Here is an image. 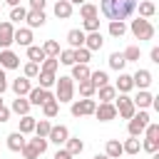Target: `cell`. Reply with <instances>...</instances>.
<instances>
[{
    "label": "cell",
    "mask_w": 159,
    "mask_h": 159,
    "mask_svg": "<svg viewBox=\"0 0 159 159\" xmlns=\"http://www.w3.org/2000/svg\"><path fill=\"white\" fill-rule=\"evenodd\" d=\"M70 2H72V5H82L84 0H70Z\"/></svg>",
    "instance_id": "obj_56"
},
{
    "label": "cell",
    "mask_w": 159,
    "mask_h": 159,
    "mask_svg": "<svg viewBox=\"0 0 159 159\" xmlns=\"http://www.w3.org/2000/svg\"><path fill=\"white\" fill-rule=\"evenodd\" d=\"M89 82H92L94 87H102V84H107V82H109V77H107V72H104V70H94V72H89Z\"/></svg>",
    "instance_id": "obj_26"
},
{
    "label": "cell",
    "mask_w": 159,
    "mask_h": 159,
    "mask_svg": "<svg viewBox=\"0 0 159 159\" xmlns=\"http://www.w3.org/2000/svg\"><path fill=\"white\" fill-rule=\"evenodd\" d=\"M114 109H117V114L119 117H124V119H129L132 114H134V99L132 97H127V94H119L117 97V102H114Z\"/></svg>",
    "instance_id": "obj_7"
},
{
    "label": "cell",
    "mask_w": 159,
    "mask_h": 159,
    "mask_svg": "<svg viewBox=\"0 0 159 159\" xmlns=\"http://www.w3.org/2000/svg\"><path fill=\"white\" fill-rule=\"evenodd\" d=\"M114 97H117V89H114L112 84H102V87H99V99H102V102H112Z\"/></svg>",
    "instance_id": "obj_31"
},
{
    "label": "cell",
    "mask_w": 159,
    "mask_h": 159,
    "mask_svg": "<svg viewBox=\"0 0 159 159\" xmlns=\"http://www.w3.org/2000/svg\"><path fill=\"white\" fill-rule=\"evenodd\" d=\"M30 89H32V84H30V77H17V80L12 82V92H15L17 97H25Z\"/></svg>",
    "instance_id": "obj_16"
},
{
    "label": "cell",
    "mask_w": 159,
    "mask_h": 159,
    "mask_svg": "<svg viewBox=\"0 0 159 159\" xmlns=\"http://www.w3.org/2000/svg\"><path fill=\"white\" fill-rule=\"evenodd\" d=\"M37 77H40V87H45V89H47V87H52V84H55V80H57V77H55V72H47V70H40V75H37Z\"/></svg>",
    "instance_id": "obj_30"
},
{
    "label": "cell",
    "mask_w": 159,
    "mask_h": 159,
    "mask_svg": "<svg viewBox=\"0 0 159 159\" xmlns=\"http://www.w3.org/2000/svg\"><path fill=\"white\" fill-rule=\"evenodd\" d=\"M104 154H107L109 159H117V157L122 154V142H119V139H109V142L104 144Z\"/></svg>",
    "instance_id": "obj_20"
},
{
    "label": "cell",
    "mask_w": 159,
    "mask_h": 159,
    "mask_svg": "<svg viewBox=\"0 0 159 159\" xmlns=\"http://www.w3.org/2000/svg\"><path fill=\"white\" fill-rule=\"evenodd\" d=\"M94 114H97L99 122H109V119L117 117V109H114L112 102H99V107H94Z\"/></svg>",
    "instance_id": "obj_9"
},
{
    "label": "cell",
    "mask_w": 159,
    "mask_h": 159,
    "mask_svg": "<svg viewBox=\"0 0 159 159\" xmlns=\"http://www.w3.org/2000/svg\"><path fill=\"white\" fill-rule=\"evenodd\" d=\"M42 52H45V57H57L60 55V42L57 40H47L42 45Z\"/></svg>",
    "instance_id": "obj_28"
},
{
    "label": "cell",
    "mask_w": 159,
    "mask_h": 159,
    "mask_svg": "<svg viewBox=\"0 0 159 159\" xmlns=\"http://www.w3.org/2000/svg\"><path fill=\"white\" fill-rule=\"evenodd\" d=\"M42 112H45V117H47V119H50V117H55V114L60 112V102H57L55 97H50V99L42 104Z\"/></svg>",
    "instance_id": "obj_27"
},
{
    "label": "cell",
    "mask_w": 159,
    "mask_h": 159,
    "mask_svg": "<svg viewBox=\"0 0 159 159\" xmlns=\"http://www.w3.org/2000/svg\"><path fill=\"white\" fill-rule=\"evenodd\" d=\"M65 144H67V152H70L72 157H75V154H80V152L84 149V144H82V139H80V137H67V139H65Z\"/></svg>",
    "instance_id": "obj_23"
},
{
    "label": "cell",
    "mask_w": 159,
    "mask_h": 159,
    "mask_svg": "<svg viewBox=\"0 0 159 159\" xmlns=\"http://www.w3.org/2000/svg\"><path fill=\"white\" fill-rule=\"evenodd\" d=\"M50 129H52V124H50L47 119H40V122H35V129H32V132H35L37 137H47Z\"/></svg>",
    "instance_id": "obj_36"
},
{
    "label": "cell",
    "mask_w": 159,
    "mask_h": 159,
    "mask_svg": "<svg viewBox=\"0 0 159 159\" xmlns=\"http://www.w3.org/2000/svg\"><path fill=\"white\" fill-rule=\"evenodd\" d=\"M124 65H127V60H124V55H122V52H112V55H109V67H112V70L122 72V70H124Z\"/></svg>",
    "instance_id": "obj_24"
},
{
    "label": "cell",
    "mask_w": 159,
    "mask_h": 159,
    "mask_svg": "<svg viewBox=\"0 0 159 159\" xmlns=\"http://www.w3.org/2000/svg\"><path fill=\"white\" fill-rule=\"evenodd\" d=\"M20 65V60H17V55L12 52V50H0V67H5V70H15Z\"/></svg>",
    "instance_id": "obj_11"
},
{
    "label": "cell",
    "mask_w": 159,
    "mask_h": 159,
    "mask_svg": "<svg viewBox=\"0 0 159 159\" xmlns=\"http://www.w3.org/2000/svg\"><path fill=\"white\" fill-rule=\"evenodd\" d=\"M27 97H30V99H27L30 104H37V107H40V104H45V102H47L50 97H55V94H50V89H45V87H32V89L27 92Z\"/></svg>",
    "instance_id": "obj_8"
},
{
    "label": "cell",
    "mask_w": 159,
    "mask_h": 159,
    "mask_svg": "<svg viewBox=\"0 0 159 159\" xmlns=\"http://www.w3.org/2000/svg\"><path fill=\"white\" fill-rule=\"evenodd\" d=\"M0 97H2V94H0ZM0 104H2V99H0Z\"/></svg>",
    "instance_id": "obj_57"
},
{
    "label": "cell",
    "mask_w": 159,
    "mask_h": 159,
    "mask_svg": "<svg viewBox=\"0 0 159 159\" xmlns=\"http://www.w3.org/2000/svg\"><path fill=\"white\" fill-rule=\"evenodd\" d=\"M152 62H159V47L152 50Z\"/></svg>",
    "instance_id": "obj_53"
},
{
    "label": "cell",
    "mask_w": 159,
    "mask_h": 159,
    "mask_svg": "<svg viewBox=\"0 0 159 159\" xmlns=\"http://www.w3.org/2000/svg\"><path fill=\"white\" fill-rule=\"evenodd\" d=\"M47 0H30V10H45Z\"/></svg>",
    "instance_id": "obj_49"
},
{
    "label": "cell",
    "mask_w": 159,
    "mask_h": 159,
    "mask_svg": "<svg viewBox=\"0 0 159 159\" xmlns=\"http://www.w3.org/2000/svg\"><path fill=\"white\" fill-rule=\"evenodd\" d=\"M84 47L92 52V50H99L102 47V35H99V30H94V32H89V35H84Z\"/></svg>",
    "instance_id": "obj_18"
},
{
    "label": "cell",
    "mask_w": 159,
    "mask_h": 159,
    "mask_svg": "<svg viewBox=\"0 0 159 159\" xmlns=\"http://www.w3.org/2000/svg\"><path fill=\"white\" fill-rule=\"evenodd\" d=\"M142 147H144L147 152H152V154H154V152H157V147H159V142H154V139H144V144H142Z\"/></svg>",
    "instance_id": "obj_48"
},
{
    "label": "cell",
    "mask_w": 159,
    "mask_h": 159,
    "mask_svg": "<svg viewBox=\"0 0 159 159\" xmlns=\"http://www.w3.org/2000/svg\"><path fill=\"white\" fill-rule=\"evenodd\" d=\"M12 42L30 47V45H32V30H30V27H20V30H15V35H12Z\"/></svg>",
    "instance_id": "obj_13"
},
{
    "label": "cell",
    "mask_w": 159,
    "mask_h": 159,
    "mask_svg": "<svg viewBox=\"0 0 159 159\" xmlns=\"http://www.w3.org/2000/svg\"><path fill=\"white\" fill-rule=\"evenodd\" d=\"M5 89H7V77H5V70L0 67V94H2Z\"/></svg>",
    "instance_id": "obj_50"
},
{
    "label": "cell",
    "mask_w": 159,
    "mask_h": 159,
    "mask_svg": "<svg viewBox=\"0 0 159 159\" xmlns=\"http://www.w3.org/2000/svg\"><path fill=\"white\" fill-rule=\"evenodd\" d=\"M94 159H109V157H107V154H97Z\"/></svg>",
    "instance_id": "obj_55"
},
{
    "label": "cell",
    "mask_w": 159,
    "mask_h": 159,
    "mask_svg": "<svg viewBox=\"0 0 159 159\" xmlns=\"http://www.w3.org/2000/svg\"><path fill=\"white\" fill-rule=\"evenodd\" d=\"M144 132H147V139L159 142V124H147V127H144Z\"/></svg>",
    "instance_id": "obj_46"
},
{
    "label": "cell",
    "mask_w": 159,
    "mask_h": 159,
    "mask_svg": "<svg viewBox=\"0 0 159 159\" xmlns=\"http://www.w3.org/2000/svg\"><path fill=\"white\" fill-rule=\"evenodd\" d=\"M94 89H97V87H94L89 80H82V82H80V94H82V97H92Z\"/></svg>",
    "instance_id": "obj_44"
},
{
    "label": "cell",
    "mask_w": 159,
    "mask_h": 159,
    "mask_svg": "<svg viewBox=\"0 0 159 159\" xmlns=\"http://www.w3.org/2000/svg\"><path fill=\"white\" fill-rule=\"evenodd\" d=\"M80 15L87 20V17H97V5H92V2H82L80 5Z\"/></svg>",
    "instance_id": "obj_38"
},
{
    "label": "cell",
    "mask_w": 159,
    "mask_h": 159,
    "mask_svg": "<svg viewBox=\"0 0 159 159\" xmlns=\"http://www.w3.org/2000/svg\"><path fill=\"white\" fill-rule=\"evenodd\" d=\"M122 152H127V154H137V152H139V137H129V139L122 144Z\"/></svg>",
    "instance_id": "obj_37"
},
{
    "label": "cell",
    "mask_w": 159,
    "mask_h": 159,
    "mask_svg": "<svg viewBox=\"0 0 159 159\" xmlns=\"http://www.w3.org/2000/svg\"><path fill=\"white\" fill-rule=\"evenodd\" d=\"M72 80H89V70H87V65H80V62H75L72 65Z\"/></svg>",
    "instance_id": "obj_25"
},
{
    "label": "cell",
    "mask_w": 159,
    "mask_h": 159,
    "mask_svg": "<svg viewBox=\"0 0 159 159\" xmlns=\"http://www.w3.org/2000/svg\"><path fill=\"white\" fill-rule=\"evenodd\" d=\"M45 149H47V137H35V139L25 142V147L20 152L25 159H37L40 154H45Z\"/></svg>",
    "instance_id": "obj_3"
},
{
    "label": "cell",
    "mask_w": 159,
    "mask_h": 159,
    "mask_svg": "<svg viewBox=\"0 0 159 159\" xmlns=\"http://www.w3.org/2000/svg\"><path fill=\"white\" fill-rule=\"evenodd\" d=\"M57 60H60L62 65H75V50H60Z\"/></svg>",
    "instance_id": "obj_43"
},
{
    "label": "cell",
    "mask_w": 159,
    "mask_h": 159,
    "mask_svg": "<svg viewBox=\"0 0 159 159\" xmlns=\"http://www.w3.org/2000/svg\"><path fill=\"white\" fill-rule=\"evenodd\" d=\"M67 42L72 45V50L75 47H84V32L82 30H70L67 32Z\"/></svg>",
    "instance_id": "obj_21"
},
{
    "label": "cell",
    "mask_w": 159,
    "mask_h": 159,
    "mask_svg": "<svg viewBox=\"0 0 159 159\" xmlns=\"http://www.w3.org/2000/svg\"><path fill=\"white\" fill-rule=\"evenodd\" d=\"M152 102H154V97H152L147 89H142V92L137 94V99H134V107H142V109H144V107H149Z\"/></svg>",
    "instance_id": "obj_32"
},
{
    "label": "cell",
    "mask_w": 159,
    "mask_h": 159,
    "mask_svg": "<svg viewBox=\"0 0 159 159\" xmlns=\"http://www.w3.org/2000/svg\"><path fill=\"white\" fill-rule=\"evenodd\" d=\"M25 15H27V10H25L22 5H15V7L10 10V20H15V22H22Z\"/></svg>",
    "instance_id": "obj_42"
},
{
    "label": "cell",
    "mask_w": 159,
    "mask_h": 159,
    "mask_svg": "<svg viewBox=\"0 0 159 159\" xmlns=\"http://www.w3.org/2000/svg\"><path fill=\"white\" fill-rule=\"evenodd\" d=\"M154 2H149V0H144V2H139V17H152L154 15Z\"/></svg>",
    "instance_id": "obj_41"
},
{
    "label": "cell",
    "mask_w": 159,
    "mask_h": 159,
    "mask_svg": "<svg viewBox=\"0 0 159 159\" xmlns=\"http://www.w3.org/2000/svg\"><path fill=\"white\" fill-rule=\"evenodd\" d=\"M22 147H25V134H22V132H12V134H7V149L20 152Z\"/></svg>",
    "instance_id": "obj_17"
},
{
    "label": "cell",
    "mask_w": 159,
    "mask_h": 159,
    "mask_svg": "<svg viewBox=\"0 0 159 159\" xmlns=\"http://www.w3.org/2000/svg\"><path fill=\"white\" fill-rule=\"evenodd\" d=\"M70 137V132H67V127H52L50 129V134H47V142H55V144H65V139Z\"/></svg>",
    "instance_id": "obj_15"
},
{
    "label": "cell",
    "mask_w": 159,
    "mask_h": 159,
    "mask_svg": "<svg viewBox=\"0 0 159 159\" xmlns=\"http://www.w3.org/2000/svg\"><path fill=\"white\" fill-rule=\"evenodd\" d=\"M94 107H97V102L89 99V97L77 99V102H72V117H87V114H94Z\"/></svg>",
    "instance_id": "obj_6"
},
{
    "label": "cell",
    "mask_w": 159,
    "mask_h": 159,
    "mask_svg": "<svg viewBox=\"0 0 159 159\" xmlns=\"http://www.w3.org/2000/svg\"><path fill=\"white\" fill-rule=\"evenodd\" d=\"M25 20H27V27L30 30L32 27H42L45 25V10H27Z\"/></svg>",
    "instance_id": "obj_12"
},
{
    "label": "cell",
    "mask_w": 159,
    "mask_h": 159,
    "mask_svg": "<svg viewBox=\"0 0 159 159\" xmlns=\"http://www.w3.org/2000/svg\"><path fill=\"white\" fill-rule=\"evenodd\" d=\"M27 57H30L32 62H42V60H45V52H42V47L30 45V47H27Z\"/></svg>",
    "instance_id": "obj_40"
},
{
    "label": "cell",
    "mask_w": 159,
    "mask_h": 159,
    "mask_svg": "<svg viewBox=\"0 0 159 159\" xmlns=\"http://www.w3.org/2000/svg\"><path fill=\"white\" fill-rule=\"evenodd\" d=\"M5 2H7L10 7H15V5H20V0H5Z\"/></svg>",
    "instance_id": "obj_54"
},
{
    "label": "cell",
    "mask_w": 159,
    "mask_h": 159,
    "mask_svg": "<svg viewBox=\"0 0 159 159\" xmlns=\"http://www.w3.org/2000/svg\"><path fill=\"white\" fill-rule=\"evenodd\" d=\"M32 129H35V117H30V114H22V119H20V129H17V132L27 134V132H32Z\"/></svg>",
    "instance_id": "obj_35"
},
{
    "label": "cell",
    "mask_w": 159,
    "mask_h": 159,
    "mask_svg": "<svg viewBox=\"0 0 159 159\" xmlns=\"http://www.w3.org/2000/svg\"><path fill=\"white\" fill-rule=\"evenodd\" d=\"M55 159H72V154H70L67 149H60V152L55 154Z\"/></svg>",
    "instance_id": "obj_52"
},
{
    "label": "cell",
    "mask_w": 159,
    "mask_h": 159,
    "mask_svg": "<svg viewBox=\"0 0 159 159\" xmlns=\"http://www.w3.org/2000/svg\"><path fill=\"white\" fill-rule=\"evenodd\" d=\"M132 35L137 40H152L154 37V27H152V22L147 17H137V20H132Z\"/></svg>",
    "instance_id": "obj_4"
},
{
    "label": "cell",
    "mask_w": 159,
    "mask_h": 159,
    "mask_svg": "<svg viewBox=\"0 0 159 159\" xmlns=\"http://www.w3.org/2000/svg\"><path fill=\"white\" fill-rule=\"evenodd\" d=\"M147 124H149V114H147L144 109H142L139 114H132V117H129V137H139Z\"/></svg>",
    "instance_id": "obj_5"
},
{
    "label": "cell",
    "mask_w": 159,
    "mask_h": 159,
    "mask_svg": "<svg viewBox=\"0 0 159 159\" xmlns=\"http://www.w3.org/2000/svg\"><path fill=\"white\" fill-rule=\"evenodd\" d=\"M7 119H10V109L0 104V122H7Z\"/></svg>",
    "instance_id": "obj_51"
},
{
    "label": "cell",
    "mask_w": 159,
    "mask_h": 159,
    "mask_svg": "<svg viewBox=\"0 0 159 159\" xmlns=\"http://www.w3.org/2000/svg\"><path fill=\"white\" fill-rule=\"evenodd\" d=\"M137 10V0H102V15L112 22V20H127L132 12Z\"/></svg>",
    "instance_id": "obj_1"
},
{
    "label": "cell",
    "mask_w": 159,
    "mask_h": 159,
    "mask_svg": "<svg viewBox=\"0 0 159 159\" xmlns=\"http://www.w3.org/2000/svg\"><path fill=\"white\" fill-rule=\"evenodd\" d=\"M124 32H127V25H124L122 20H112V22H109V35H112V37H122Z\"/></svg>",
    "instance_id": "obj_29"
},
{
    "label": "cell",
    "mask_w": 159,
    "mask_h": 159,
    "mask_svg": "<svg viewBox=\"0 0 159 159\" xmlns=\"http://www.w3.org/2000/svg\"><path fill=\"white\" fill-rule=\"evenodd\" d=\"M89 57H92V52H89L87 47H75V62L87 65V62H89Z\"/></svg>",
    "instance_id": "obj_34"
},
{
    "label": "cell",
    "mask_w": 159,
    "mask_h": 159,
    "mask_svg": "<svg viewBox=\"0 0 159 159\" xmlns=\"http://www.w3.org/2000/svg\"><path fill=\"white\" fill-rule=\"evenodd\" d=\"M12 35H15V27H12V22H0V47L2 50H7L10 45H12Z\"/></svg>",
    "instance_id": "obj_10"
},
{
    "label": "cell",
    "mask_w": 159,
    "mask_h": 159,
    "mask_svg": "<svg viewBox=\"0 0 159 159\" xmlns=\"http://www.w3.org/2000/svg\"><path fill=\"white\" fill-rule=\"evenodd\" d=\"M132 87H134L132 77H129V75H124V72H119V80H117V87H114V89H119L122 94H127V92H129Z\"/></svg>",
    "instance_id": "obj_22"
},
{
    "label": "cell",
    "mask_w": 159,
    "mask_h": 159,
    "mask_svg": "<svg viewBox=\"0 0 159 159\" xmlns=\"http://www.w3.org/2000/svg\"><path fill=\"white\" fill-rule=\"evenodd\" d=\"M55 15L62 17V20L70 17V15H72V2H70V0H57V2H55Z\"/></svg>",
    "instance_id": "obj_19"
},
{
    "label": "cell",
    "mask_w": 159,
    "mask_h": 159,
    "mask_svg": "<svg viewBox=\"0 0 159 159\" xmlns=\"http://www.w3.org/2000/svg\"><path fill=\"white\" fill-rule=\"evenodd\" d=\"M132 82H134V87L144 89V87H149V84H152V72H149V70H137V72H134V77H132Z\"/></svg>",
    "instance_id": "obj_14"
},
{
    "label": "cell",
    "mask_w": 159,
    "mask_h": 159,
    "mask_svg": "<svg viewBox=\"0 0 159 159\" xmlns=\"http://www.w3.org/2000/svg\"><path fill=\"white\" fill-rule=\"evenodd\" d=\"M12 112H15V114H27V112H30V102H27L25 97H17V99L12 102Z\"/></svg>",
    "instance_id": "obj_33"
},
{
    "label": "cell",
    "mask_w": 159,
    "mask_h": 159,
    "mask_svg": "<svg viewBox=\"0 0 159 159\" xmlns=\"http://www.w3.org/2000/svg\"><path fill=\"white\" fill-rule=\"evenodd\" d=\"M84 30H87V32L99 30V20H97V17H87V20H84Z\"/></svg>",
    "instance_id": "obj_47"
},
{
    "label": "cell",
    "mask_w": 159,
    "mask_h": 159,
    "mask_svg": "<svg viewBox=\"0 0 159 159\" xmlns=\"http://www.w3.org/2000/svg\"><path fill=\"white\" fill-rule=\"evenodd\" d=\"M37 75H40V62H32L30 60L25 65V77H37Z\"/></svg>",
    "instance_id": "obj_45"
},
{
    "label": "cell",
    "mask_w": 159,
    "mask_h": 159,
    "mask_svg": "<svg viewBox=\"0 0 159 159\" xmlns=\"http://www.w3.org/2000/svg\"><path fill=\"white\" fill-rule=\"evenodd\" d=\"M122 55H124V60H127V62H137V60H139V55H142V50H139L137 45H129Z\"/></svg>",
    "instance_id": "obj_39"
},
{
    "label": "cell",
    "mask_w": 159,
    "mask_h": 159,
    "mask_svg": "<svg viewBox=\"0 0 159 159\" xmlns=\"http://www.w3.org/2000/svg\"><path fill=\"white\" fill-rule=\"evenodd\" d=\"M55 87H57V94L55 99L62 104V102H72V94H75V82L72 77H57L55 80Z\"/></svg>",
    "instance_id": "obj_2"
}]
</instances>
